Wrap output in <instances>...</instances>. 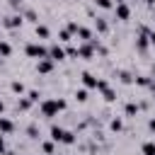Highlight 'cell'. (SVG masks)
Wrapping results in <instances>:
<instances>
[{
	"label": "cell",
	"instance_id": "obj_1",
	"mask_svg": "<svg viewBox=\"0 0 155 155\" xmlns=\"http://www.w3.org/2000/svg\"><path fill=\"white\" fill-rule=\"evenodd\" d=\"M68 104H65V99H44L41 104H39V109H41V116H46V119H53V116H58V111H63Z\"/></svg>",
	"mask_w": 155,
	"mask_h": 155
},
{
	"label": "cell",
	"instance_id": "obj_2",
	"mask_svg": "<svg viewBox=\"0 0 155 155\" xmlns=\"http://www.w3.org/2000/svg\"><path fill=\"white\" fill-rule=\"evenodd\" d=\"M51 140L53 143H65V145H73L75 143V133L61 128V126H51Z\"/></svg>",
	"mask_w": 155,
	"mask_h": 155
},
{
	"label": "cell",
	"instance_id": "obj_3",
	"mask_svg": "<svg viewBox=\"0 0 155 155\" xmlns=\"http://www.w3.org/2000/svg\"><path fill=\"white\" fill-rule=\"evenodd\" d=\"M24 53L29 56V58H48V48L46 46H41V44H27L24 46Z\"/></svg>",
	"mask_w": 155,
	"mask_h": 155
},
{
	"label": "cell",
	"instance_id": "obj_4",
	"mask_svg": "<svg viewBox=\"0 0 155 155\" xmlns=\"http://www.w3.org/2000/svg\"><path fill=\"white\" fill-rule=\"evenodd\" d=\"M138 31H140V34L136 36V48H138L140 53H145V51H148V46H150V41H148V29H145V27H140Z\"/></svg>",
	"mask_w": 155,
	"mask_h": 155
},
{
	"label": "cell",
	"instance_id": "obj_5",
	"mask_svg": "<svg viewBox=\"0 0 155 155\" xmlns=\"http://www.w3.org/2000/svg\"><path fill=\"white\" fill-rule=\"evenodd\" d=\"M114 10H116V19H121V22H126V19L131 17V7H128L126 2H116Z\"/></svg>",
	"mask_w": 155,
	"mask_h": 155
},
{
	"label": "cell",
	"instance_id": "obj_6",
	"mask_svg": "<svg viewBox=\"0 0 155 155\" xmlns=\"http://www.w3.org/2000/svg\"><path fill=\"white\" fill-rule=\"evenodd\" d=\"M0 24H2L5 29H17V27H22V15H12V17H5Z\"/></svg>",
	"mask_w": 155,
	"mask_h": 155
},
{
	"label": "cell",
	"instance_id": "obj_7",
	"mask_svg": "<svg viewBox=\"0 0 155 155\" xmlns=\"http://www.w3.org/2000/svg\"><path fill=\"white\" fill-rule=\"evenodd\" d=\"M51 70H53V61H51V58H39V63H36V73L48 75Z\"/></svg>",
	"mask_w": 155,
	"mask_h": 155
},
{
	"label": "cell",
	"instance_id": "obj_8",
	"mask_svg": "<svg viewBox=\"0 0 155 155\" xmlns=\"http://www.w3.org/2000/svg\"><path fill=\"white\" fill-rule=\"evenodd\" d=\"M78 56L80 58H92L94 56V46H92V41H87V44H82V46H78Z\"/></svg>",
	"mask_w": 155,
	"mask_h": 155
},
{
	"label": "cell",
	"instance_id": "obj_9",
	"mask_svg": "<svg viewBox=\"0 0 155 155\" xmlns=\"http://www.w3.org/2000/svg\"><path fill=\"white\" fill-rule=\"evenodd\" d=\"M48 58H51L53 63H56V61H63V58H65V51H63L58 44H53V46L48 48Z\"/></svg>",
	"mask_w": 155,
	"mask_h": 155
},
{
	"label": "cell",
	"instance_id": "obj_10",
	"mask_svg": "<svg viewBox=\"0 0 155 155\" xmlns=\"http://www.w3.org/2000/svg\"><path fill=\"white\" fill-rule=\"evenodd\" d=\"M80 78H82V85H85V87H92V90H97V78H94L92 73H82Z\"/></svg>",
	"mask_w": 155,
	"mask_h": 155
},
{
	"label": "cell",
	"instance_id": "obj_11",
	"mask_svg": "<svg viewBox=\"0 0 155 155\" xmlns=\"http://www.w3.org/2000/svg\"><path fill=\"white\" fill-rule=\"evenodd\" d=\"M15 131V124L10 121V119H5V116H0V133L5 136V133H12Z\"/></svg>",
	"mask_w": 155,
	"mask_h": 155
},
{
	"label": "cell",
	"instance_id": "obj_12",
	"mask_svg": "<svg viewBox=\"0 0 155 155\" xmlns=\"http://www.w3.org/2000/svg\"><path fill=\"white\" fill-rule=\"evenodd\" d=\"M136 85H140V87H155V78L140 75V78H136Z\"/></svg>",
	"mask_w": 155,
	"mask_h": 155
},
{
	"label": "cell",
	"instance_id": "obj_13",
	"mask_svg": "<svg viewBox=\"0 0 155 155\" xmlns=\"http://www.w3.org/2000/svg\"><path fill=\"white\" fill-rule=\"evenodd\" d=\"M140 153H143V155H155V140H145V143L140 145Z\"/></svg>",
	"mask_w": 155,
	"mask_h": 155
},
{
	"label": "cell",
	"instance_id": "obj_14",
	"mask_svg": "<svg viewBox=\"0 0 155 155\" xmlns=\"http://www.w3.org/2000/svg\"><path fill=\"white\" fill-rule=\"evenodd\" d=\"M94 29H97L99 34H107V29H109V24H107V19H102V17H97V19H94Z\"/></svg>",
	"mask_w": 155,
	"mask_h": 155
},
{
	"label": "cell",
	"instance_id": "obj_15",
	"mask_svg": "<svg viewBox=\"0 0 155 155\" xmlns=\"http://www.w3.org/2000/svg\"><path fill=\"white\" fill-rule=\"evenodd\" d=\"M99 90H102V94H104V99H107V102H114V99H116V92H114L109 85H104V87H99Z\"/></svg>",
	"mask_w": 155,
	"mask_h": 155
},
{
	"label": "cell",
	"instance_id": "obj_16",
	"mask_svg": "<svg viewBox=\"0 0 155 155\" xmlns=\"http://www.w3.org/2000/svg\"><path fill=\"white\" fill-rule=\"evenodd\" d=\"M75 34H78L82 41H90V39H92V31H90L87 27H78V31H75Z\"/></svg>",
	"mask_w": 155,
	"mask_h": 155
},
{
	"label": "cell",
	"instance_id": "obj_17",
	"mask_svg": "<svg viewBox=\"0 0 155 155\" xmlns=\"http://www.w3.org/2000/svg\"><path fill=\"white\" fill-rule=\"evenodd\" d=\"M124 114H126V116H136V114H138V104H136V102H128V104L124 107Z\"/></svg>",
	"mask_w": 155,
	"mask_h": 155
},
{
	"label": "cell",
	"instance_id": "obj_18",
	"mask_svg": "<svg viewBox=\"0 0 155 155\" xmlns=\"http://www.w3.org/2000/svg\"><path fill=\"white\" fill-rule=\"evenodd\" d=\"M10 90H12L15 94H24V85H22L19 80H12V82H10Z\"/></svg>",
	"mask_w": 155,
	"mask_h": 155
},
{
	"label": "cell",
	"instance_id": "obj_19",
	"mask_svg": "<svg viewBox=\"0 0 155 155\" xmlns=\"http://www.w3.org/2000/svg\"><path fill=\"white\" fill-rule=\"evenodd\" d=\"M29 107H31V99H29V97H22V99H17V109H19V111H27Z\"/></svg>",
	"mask_w": 155,
	"mask_h": 155
},
{
	"label": "cell",
	"instance_id": "obj_20",
	"mask_svg": "<svg viewBox=\"0 0 155 155\" xmlns=\"http://www.w3.org/2000/svg\"><path fill=\"white\" fill-rule=\"evenodd\" d=\"M48 34H51V31H48V27L36 24V36H39V39H48Z\"/></svg>",
	"mask_w": 155,
	"mask_h": 155
},
{
	"label": "cell",
	"instance_id": "obj_21",
	"mask_svg": "<svg viewBox=\"0 0 155 155\" xmlns=\"http://www.w3.org/2000/svg\"><path fill=\"white\" fill-rule=\"evenodd\" d=\"M10 53H12V46H10L7 41H0V56H2V58H7Z\"/></svg>",
	"mask_w": 155,
	"mask_h": 155
},
{
	"label": "cell",
	"instance_id": "obj_22",
	"mask_svg": "<svg viewBox=\"0 0 155 155\" xmlns=\"http://www.w3.org/2000/svg\"><path fill=\"white\" fill-rule=\"evenodd\" d=\"M116 75H119V80H121V82H126V85H128V82H133V75H131V73H126V70H119Z\"/></svg>",
	"mask_w": 155,
	"mask_h": 155
},
{
	"label": "cell",
	"instance_id": "obj_23",
	"mask_svg": "<svg viewBox=\"0 0 155 155\" xmlns=\"http://www.w3.org/2000/svg\"><path fill=\"white\" fill-rule=\"evenodd\" d=\"M41 150H44L46 155H53V153H56V148H53V140H46V143H41Z\"/></svg>",
	"mask_w": 155,
	"mask_h": 155
},
{
	"label": "cell",
	"instance_id": "obj_24",
	"mask_svg": "<svg viewBox=\"0 0 155 155\" xmlns=\"http://www.w3.org/2000/svg\"><path fill=\"white\" fill-rule=\"evenodd\" d=\"M109 128H111V131H121V128H124V121H121V119H111Z\"/></svg>",
	"mask_w": 155,
	"mask_h": 155
},
{
	"label": "cell",
	"instance_id": "obj_25",
	"mask_svg": "<svg viewBox=\"0 0 155 155\" xmlns=\"http://www.w3.org/2000/svg\"><path fill=\"white\" fill-rule=\"evenodd\" d=\"M70 36H73V34H70L68 29H61V31H58V39H61V41H65V44L70 41Z\"/></svg>",
	"mask_w": 155,
	"mask_h": 155
},
{
	"label": "cell",
	"instance_id": "obj_26",
	"mask_svg": "<svg viewBox=\"0 0 155 155\" xmlns=\"http://www.w3.org/2000/svg\"><path fill=\"white\" fill-rule=\"evenodd\" d=\"M97 2V7H102V10H109V7H114V2L111 0H94Z\"/></svg>",
	"mask_w": 155,
	"mask_h": 155
},
{
	"label": "cell",
	"instance_id": "obj_27",
	"mask_svg": "<svg viewBox=\"0 0 155 155\" xmlns=\"http://www.w3.org/2000/svg\"><path fill=\"white\" fill-rule=\"evenodd\" d=\"M75 99L78 102H87V90H78L75 92Z\"/></svg>",
	"mask_w": 155,
	"mask_h": 155
},
{
	"label": "cell",
	"instance_id": "obj_28",
	"mask_svg": "<svg viewBox=\"0 0 155 155\" xmlns=\"http://www.w3.org/2000/svg\"><path fill=\"white\" fill-rule=\"evenodd\" d=\"M27 136H29V138H39V128H36V126L31 124V126L27 128Z\"/></svg>",
	"mask_w": 155,
	"mask_h": 155
},
{
	"label": "cell",
	"instance_id": "obj_29",
	"mask_svg": "<svg viewBox=\"0 0 155 155\" xmlns=\"http://www.w3.org/2000/svg\"><path fill=\"white\" fill-rule=\"evenodd\" d=\"M24 17H27L29 22H36V12H34V10H27V12H24Z\"/></svg>",
	"mask_w": 155,
	"mask_h": 155
},
{
	"label": "cell",
	"instance_id": "obj_30",
	"mask_svg": "<svg viewBox=\"0 0 155 155\" xmlns=\"http://www.w3.org/2000/svg\"><path fill=\"white\" fill-rule=\"evenodd\" d=\"M65 56H70V58H78V48L68 46V48H65Z\"/></svg>",
	"mask_w": 155,
	"mask_h": 155
},
{
	"label": "cell",
	"instance_id": "obj_31",
	"mask_svg": "<svg viewBox=\"0 0 155 155\" xmlns=\"http://www.w3.org/2000/svg\"><path fill=\"white\" fill-rule=\"evenodd\" d=\"M27 97H29L31 102H39V97H41V94H39L36 90H29V94H27Z\"/></svg>",
	"mask_w": 155,
	"mask_h": 155
},
{
	"label": "cell",
	"instance_id": "obj_32",
	"mask_svg": "<svg viewBox=\"0 0 155 155\" xmlns=\"http://www.w3.org/2000/svg\"><path fill=\"white\" fill-rule=\"evenodd\" d=\"M78 27H80L78 22H70V24H68V31H70V34H75V31H78Z\"/></svg>",
	"mask_w": 155,
	"mask_h": 155
},
{
	"label": "cell",
	"instance_id": "obj_33",
	"mask_svg": "<svg viewBox=\"0 0 155 155\" xmlns=\"http://www.w3.org/2000/svg\"><path fill=\"white\" fill-rule=\"evenodd\" d=\"M148 41H150V46H155V31H148Z\"/></svg>",
	"mask_w": 155,
	"mask_h": 155
},
{
	"label": "cell",
	"instance_id": "obj_34",
	"mask_svg": "<svg viewBox=\"0 0 155 155\" xmlns=\"http://www.w3.org/2000/svg\"><path fill=\"white\" fill-rule=\"evenodd\" d=\"M148 128H150V131L155 133V119H150V121H148Z\"/></svg>",
	"mask_w": 155,
	"mask_h": 155
},
{
	"label": "cell",
	"instance_id": "obj_35",
	"mask_svg": "<svg viewBox=\"0 0 155 155\" xmlns=\"http://www.w3.org/2000/svg\"><path fill=\"white\" fill-rule=\"evenodd\" d=\"M5 153V140H2V133H0V155Z\"/></svg>",
	"mask_w": 155,
	"mask_h": 155
},
{
	"label": "cell",
	"instance_id": "obj_36",
	"mask_svg": "<svg viewBox=\"0 0 155 155\" xmlns=\"http://www.w3.org/2000/svg\"><path fill=\"white\" fill-rule=\"evenodd\" d=\"M2 111H5V104H2V99H0V114H2Z\"/></svg>",
	"mask_w": 155,
	"mask_h": 155
},
{
	"label": "cell",
	"instance_id": "obj_37",
	"mask_svg": "<svg viewBox=\"0 0 155 155\" xmlns=\"http://www.w3.org/2000/svg\"><path fill=\"white\" fill-rule=\"evenodd\" d=\"M153 99H155V87H153Z\"/></svg>",
	"mask_w": 155,
	"mask_h": 155
},
{
	"label": "cell",
	"instance_id": "obj_38",
	"mask_svg": "<svg viewBox=\"0 0 155 155\" xmlns=\"http://www.w3.org/2000/svg\"><path fill=\"white\" fill-rule=\"evenodd\" d=\"M116 2H126V0H116Z\"/></svg>",
	"mask_w": 155,
	"mask_h": 155
},
{
	"label": "cell",
	"instance_id": "obj_39",
	"mask_svg": "<svg viewBox=\"0 0 155 155\" xmlns=\"http://www.w3.org/2000/svg\"><path fill=\"white\" fill-rule=\"evenodd\" d=\"M53 155H58V153H53Z\"/></svg>",
	"mask_w": 155,
	"mask_h": 155
}]
</instances>
